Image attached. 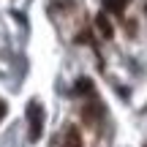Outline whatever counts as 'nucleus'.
Instances as JSON below:
<instances>
[{
    "mask_svg": "<svg viewBox=\"0 0 147 147\" xmlns=\"http://www.w3.org/2000/svg\"><path fill=\"white\" fill-rule=\"evenodd\" d=\"M76 93H93V82H90V79H79L76 82Z\"/></svg>",
    "mask_w": 147,
    "mask_h": 147,
    "instance_id": "nucleus-5",
    "label": "nucleus"
},
{
    "mask_svg": "<svg viewBox=\"0 0 147 147\" xmlns=\"http://www.w3.org/2000/svg\"><path fill=\"white\" fill-rule=\"evenodd\" d=\"M101 115H104V109H101L98 104H87V106H82V120L87 123V125H98Z\"/></svg>",
    "mask_w": 147,
    "mask_h": 147,
    "instance_id": "nucleus-2",
    "label": "nucleus"
},
{
    "mask_svg": "<svg viewBox=\"0 0 147 147\" xmlns=\"http://www.w3.org/2000/svg\"><path fill=\"white\" fill-rule=\"evenodd\" d=\"M95 27H98V33H101L104 38H112V36H115L112 22H109V16H106V14H98V16H95Z\"/></svg>",
    "mask_w": 147,
    "mask_h": 147,
    "instance_id": "nucleus-4",
    "label": "nucleus"
},
{
    "mask_svg": "<svg viewBox=\"0 0 147 147\" xmlns=\"http://www.w3.org/2000/svg\"><path fill=\"white\" fill-rule=\"evenodd\" d=\"M60 147H84V144H82V134H79L76 128H65L63 144H60Z\"/></svg>",
    "mask_w": 147,
    "mask_h": 147,
    "instance_id": "nucleus-3",
    "label": "nucleus"
},
{
    "mask_svg": "<svg viewBox=\"0 0 147 147\" xmlns=\"http://www.w3.org/2000/svg\"><path fill=\"white\" fill-rule=\"evenodd\" d=\"M27 123H30V142H38L44 134V109L38 101H30L27 106Z\"/></svg>",
    "mask_w": 147,
    "mask_h": 147,
    "instance_id": "nucleus-1",
    "label": "nucleus"
},
{
    "mask_svg": "<svg viewBox=\"0 0 147 147\" xmlns=\"http://www.w3.org/2000/svg\"><path fill=\"white\" fill-rule=\"evenodd\" d=\"M3 117H5V104L0 101V120H3Z\"/></svg>",
    "mask_w": 147,
    "mask_h": 147,
    "instance_id": "nucleus-6",
    "label": "nucleus"
}]
</instances>
